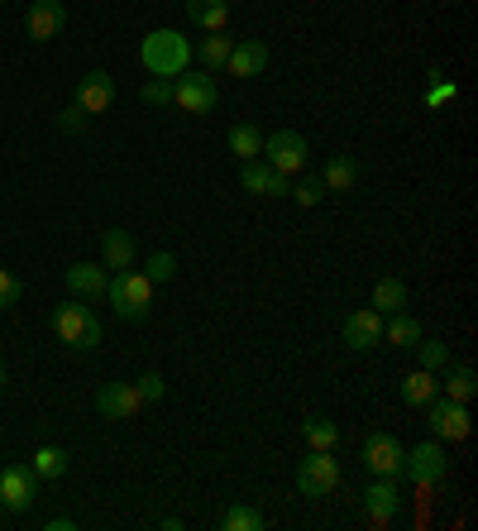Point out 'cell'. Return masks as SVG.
<instances>
[{
    "instance_id": "6",
    "label": "cell",
    "mask_w": 478,
    "mask_h": 531,
    "mask_svg": "<svg viewBox=\"0 0 478 531\" xmlns=\"http://www.w3.org/2000/svg\"><path fill=\"white\" fill-rule=\"evenodd\" d=\"M173 106H182L187 115H206L220 106V87L211 72H182V77H173Z\"/></svg>"
},
{
    "instance_id": "21",
    "label": "cell",
    "mask_w": 478,
    "mask_h": 531,
    "mask_svg": "<svg viewBox=\"0 0 478 531\" xmlns=\"http://www.w3.org/2000/svg\"><path fill=\"white\" fill-rule=\"evenodd\" d=\"M407 302H412V292H407V283H402V278H378V283H373V302L369 307L378 311V316H392V311H407Z\"/></svg>"
},
{
    "instance_id": "27",
    "label": "cell",
    "mask_w": 478,
    "mask_h": 531,
    "mask_svg": "<svg viewBox=\"0 0 478 531\" xmlns=\"http://www.w3.org/2000/svg\"><path fill=\"white\" fill-rule=\"evenodd\" d=\"M440 388H445V398H455V402H469L478 393V374L469 369V364H445V378H440Z\"/></svg>"
},
{
    "instance_id": "2",
    "label": "cell",
    "mask_w": 478,
    "mask_h": 531,
    "mask_svg": "<svg viewBox=\"0 0 478 531\" xmlns=\"http://www.w3.org/2000/svg\"><path fill=\"white\" fill-rule=\"evenodd\" d=\"M106 297H110V307H115V316H120V321H149V311H153V283L144 278V273H134V268H120V273H110Z\"/></svg>"
},
{
    "instance_id": "11",
    "label": "cell",
    "mask_w": 478,
    "mask_h": 531,
    "mask_svg": "<svg viewBox=\"0 0 478 531\" xmlns=\"http://www.w3.org/2000/svg\"><path fill=\"white\" fill-rule=\"evenodd\" d=\"M67 29V5L63 0H29V15H24V34L29 44H48Z\"/></svg>"
},
{
    "instance_id": "4",
    "label": "cell",
    "mask_w": 478,
    "mask_h": 531,
    "mask_svg": "<svg viewBox=\"0 0 478 531\" xmlns=\"http://www.w3.org/2000/svg\"><path fill=\"white\" fill-rule=\"evenodd\" d=\"M445 474H450V455H445L440 441H421V445H412V450H402V474H397V479H412V484L431 488V484H440Z\"/></svg>"
},
{
    "instance_id": "16",
    "label": "cell",
    "mask_w": 478,
    "mask_h": 531,
    "mask_svg": "<svg viewBox=\"0 0 478 531\" xmlns=\"http://www.w3.org/2000/svg\"><path fill=\"white\" fill-rule=\"evenodd\" d=\"M144 407V398L134 393V383H101L96 388V412L106 421H130Z\"/></svg>"
},
{
    "instance_id": "5",
    "label": "cell",
    "mask_w": 478,
    "mask_h": 531,
    "mask_svg": "<svg viewBox=\"0 0 478 531\" xmlns=\"http://www.w3.org/2000/svg\"><path fill=\"white\" fill-rule=\"evenodd\" d=\"M297 488L302 498H326L340 488V460L335 450H306V460L297 465Z\"/></svg>"
},
{
    "instance_id": "26",
    "label": "cell",
    "mask_w": 478,
    "mask_h": 531,
    "mask_svg": "<svg viewBox=\"0 0 478 531\" xmlns=\"http://www.w3.org/2000/svg\"><path fill=\"white\" fill-rule=\"evenodd\" d=\"M67 465H72V455H67L63 445H39V450L29 455V469H34L39 479H63Z\"/></svg>"
},
{
    "instance_id": "19",
    "label": "cell",
    "mask_w": 478,
    "mask_h": 531,
    "mask_svg": "<svg viewBox=\"0 0 478 531\" xmlns=\"http://www.w3.org/2000/svg\"><path fill=\"white\" fill-rule=\"evenodd\" d=\"M134 254H139V244H134L130 230H106L101 235V264L110 268V273H120V268H134Z\"/></svg>"
},
{
    "instance_id": "14",
    "label": "cell",
    "mask_w": 478,
    "mask_h": 531,
    "mask_svg": "<svg viewBox=\"0 0 478 531\" xmlns=\"http://www.w3.org/2000/svg\"><path fill=\"white\" fill-rule=\"evenodd\" d=\"M77 106L87 115H106L115 106V77L106 67H91L87 77H77Z\"/></svg>"
},
{
    "instance_id": "35",
    "label": "cell",
    "mask_w": 478,
    "mask_h": 531,
    "mask_svg": "<svg viewBox=\"0 0 478 531\" xmlns=\"http://www.w3.org/2000/svg\"><path fill=\"white\" fill-rule=\"evenodd\" d=\"M144 106H173V77L144 82Z\"/></svg>"
},
{
    "instance_id": "13",
    "label": "cell",
    "mask_w": 478,
    "mask_h": 531,
    "mask_svg": "<svg viewBox=\"0 0 478 531\" xmlns=\"http://www.w3.org/2000/svg\"><path fill=\"white\" fill-rule=\"evenodd\" d=\"M397 512H402V488H397V479H373V484L364 488V517H369V527H388Z\"/></svg>"
},
{
    "instance_id": "33",
    "label": "cell",
    "mask_w": 478,
    "mask_h": 531,
    "mask_svg": "<svg viewBox=\"0 0 478 531\" xmlns=\"http://www.w3.org/2000/svg\"><path fill=\"white\" fill-rule=\"evenodd\" d=\"M416 354H421V369H431V374H440L445 364H450V345L445 340H416Z\"/></svg>"
},
{
    "instance_id": "17",
    "label": "cell",
    "mask_w": 478,
    "mask_h": 531,
    "mask_svg": "<svg viewBox=\"0 0 478 531\" xmlns=\"http://www.w3.org/2000/svg\"><path fill=\"white\" fill-rule=\"evenodd\" d=\"M263 67H268V44H259V39H235V48H230V63H225V72L230 77H263Z\"/></svg>"
},
{
    "instance_id": "20",
    "label": "cell",
    "mask_w": 478,
    "mask_h": 531,
    "mask_svg": "<svg viewBox=\"0 0 478 531\" xmlns=\"http://www.w3.org/2000/svg\"><path fill=\"white\" fill-rule=\"evenodd\" d=\"M359 173H364V168H359V158L335 154L326 168H321V182H326V192L340 197V192H354V187H359Z\"/></svg>"
},
{
    "instance_id": "31",
    "label": "cell",
    "mask_w": 478,
    "mask_h": 531,
    "mask_svg": "<svg viewBox=\"0 0 478 531\" xmlns=\"http://www.w3.org/2000/svg\"><path fill=\"white\" fill-rule=\"evenodd\" d=\"M144 278H149L153 288H158V283H173V278H177V259L168 254V249L149 254V259H144Z\"/></svg>"
},
{
    "instance_id": "29",
    "label": "cell",
    "mask_w": 478,
    "mask_h": 531,
    "mask_svg": "<svg viewBox=\"0 0 478 531\" xmlns=\"http://www.w3.org/2000/svg\"><path fill=\"white\" fill-rule=\"evenodd\" d=\"M302 436H306V445L311 450H335L340 445V426L330 417H306L302 421Z\"/></svg>"
},
{
    "instance_id": "9",
    "label": "cell",
    "mask_w": 478,
    "mask_h": 531,
    "mask_svg": "<svg viewBox=\"0 0 478 531\" xmlns=\"http://www.w3.org/2000/svg\"><path fill=\"white\" fill-rule=\"evenodd\" d=\"M263 163H273L278 173H302L306 168V139L297 130H273L263 134Z\"/></svg>"
},
{
    "instance_id": "3",
    "label": "cell",
    "mask_w": 478,
    "mask_h": 531,
    "mask_svg": "<svg viewBox=\"0 0 478 531\" xmlns=\"http://www.w3.org/2000/svg\"><path fill=\"white\" fill-rule=\"evenodd\" d=\"M48 321H53V335L63 345H72V350H96L101 345V316L91 307H82V297L77 302H58Z\"/></svg>"
},
{
    "instance_id": "40",
    "label": "cell",
    "mask_w": 478,
    "mask_h": 531,
    "mask_svg": "<svg viewBox=\"0 0 478 531\" xmlns=\"http://www.w3.org/2000/svg\"><path fill=\"white\" fill-rule=\"evenodd\" d=\"M5 383H10V374H5V359H0V388H5Z\"/></svg>"
},
{
    "instance_id": "7",
    "label": "cell",
    "mask_w": 478,
    "mask_h": 531,
    "mask_svg": "<svg viewBox=\"0 0 478 531\" xmlns=\"http://www.w3.org/2000/svg\"><path fill=\"white\" fill-rule=\"evenodd\" d=\"M426 426H431L435 441H464L469 436V402H455L445 393H435L426 402Z\"/></svg>"
},
{
    "instance_id": "1",
    "label": "cell",
    "mask_w": 478,
    "mask_h": 531,
    "mask_svg": "<svg viewBox=\"0 0 478 531\" xmlns=\"http://www.w3.org/2000/svg\"><path fill=\"white\" fill-rule=\"evenodd\" d=\"M192 58L196 53L182 39V29H153V34H144V44H139V63L153 77H182L192 67Z\"/></svg>"
},
{
    "instance_id": "38",
    "label": "cell",
    "mask_w": 478,
    "mask_h": 531,
    "mask_svg": "<svg viewBox=\"0 0 478 531\" xmlns=\"http://www.w3.org/2000/svg\"><path fill=\"white\" fill-rule=\"evenodd\" d=\"M134 393H139L144 402H158L163 393H168V383H163V374H144L139 383H134Z\"/></svg>"
},
{
    "instance_id": "10",
    "label": "cell",
    "mask_w": 478,
    "mask_h": 531,
    "mask_svg": "<svg viewBox=\"0 0 478 531\" xmlns=\"http://www.w3.org/2000/svg\"><path fill=\"white\" fill-rule=\"evenodd\" d=\"M402 450L407 445L388 436V431H373L369 441H364V469H369L373 479H397L402 474Z\"/></svg>"
},
{
    "instance_id": "8",
    "label": "cell",
    "mask_w": 478,
    "mask_h": 531,
    "mask_svg": "<svg viewBox=\"0 0 478 531\" xmlns=\"http://www.w3.org/2000/svg\"><path fill=\"white\" fill-rule=\"evenodd\" d=\"M39 498V474L29 465H5L0 469V508L5 512H29Z\"/></svg>"
},
{
    "instance_id": "15",
    "label": "cell",
    "mask_w": 478,
    "mask_h": 531,
    "mask_svg": "<svg viewBox=\"0 0 478 531\" xmlns=\"http://www.w3.org/2000/svg\"><path fill=\"white\" fill-rule=\"evenodd\" d=\"M345 345L354 354H364V350H373V345H383V316L373 307H359V311H349L345 316Z\"/></svg>"
},
{
    "instance_id": "25",
    "label": "cell",
    "mask_w": 478,
    "mask_h": 531,
    "mask_svg": "<svg viewBox=\"0 0 478 531\" xmlns=\"http://www.w3.org/2000/svg\"><path fill=\"white\" fill-rule=\"evenodd\" d=\"M225 144H230V154H235L239 163H249V158H263V134H259V125H249V120L230 125Z\"/></svg>"
},
{
    "instance_id": "28",
    "label": "cell",
    "mask_w": 478,
    "mask_h": 531,
    "mask_svg": "<svg viewBox=\"0 0 478 531\" xmlns=\"http://www.w3.org/2000/svg\"><path fill=\"white\" fill-rule=\"evenodd\" d=\"M435 393H440V383H435L431 369H416V374L402 378V402H407V407H426Z\"/></svg>"
},
{
    "instance_id": "36",
    "label": "cell",
    "mask_w": 478,
    "mask_h": 531,
    "mask_svg": "<svg viewBox=\"0 0 478 531\" xmlns=\"http://www.w3.org/2000/svg\"><path fill=\"white\" fill-rule=\"evenodd\" d=\"M20 297H24V283L10 273V268H0V311L5 307H20Z\"/></svg>"
},
{
    "instance_id": "12",
    "label": "cell",
    "mask_w": 478,
    "mask_h": 531,
    "mask_svg": "<svg viewBox=\"0 0 478 531\" xmlns=\"http://www.w3.org/2000/svg\"><path fill=\"white\" fill-rule=\"evenodd\" d=\"M239 187H244V192H254V197H287L292 177L278 173V168H273V163H263V158H249V163H239Z\"/></svg>"
},
{
    "instance_id": "34",
    "label": "cell",
    "mask_w": 478,
    "mask_h": 531,
    "mask_svg": "<svg viewBox=\"0 0 478 531\" xmlns=\"http://www.w3.org/2000/svg\"><path fill=\"white\" fill-rule=\"evenodd\" d=\"M459 96V87L455 82H450V77H445V72H440V67H431V87H426V106H450V101H455Z\"/></svg>"
},
{
    "instance_id": "37",
    "label": "cell",
    "mask_w": 478,
    "mask_h": 531,
    "mask_svg": "<svg viewBox=\"0 0 478 531\" xmlns=\"http://www.w3.org/2000/svg\"><path fill=\"white\" fill-rule=\"evenodd\" d=\"M87 120H91V115L82 111L77 101H72V106H67V111L58 115V130H63V134H82V130H87Z\"/></svg>"
},
{
    "instance_id": "23",
    "label": "cell",
    "mask_w": 478,
    "mask_h": 531,
    "mask_svg": "<svg viewBox=\"0 0 478 531\" xmlns=\"http://www.w3.org/2000/svg\"><path fill=\"white\" fill-rule=\"evenodd\" d=\"M187 20L206 34H216L230 24V0H187Z\"/></svg>"
},
{
    "instance_id": "39",
    "label": "cell",
    "mask_w": 478,
    "mask_h": 531,
    "mask_svg": "<svg viewBox=\"0 0 478 531\" xmlns=\"http://www.w3.org/2000/svg\"><path fill=\"white\" fill-rule=\"evenodd\" d=\"M44 527H48V531H72V527H77V522H72V517H48Z\"/></svg>"
},
{
    "instance_id": "18",
    "label": "cell",
    "mask_w": 478,
    "mask_h": 531,
    "mask_svg": "<svg viewBox=\"0 0 478 531\" xmlns=\"http://www.w3.org/2000/svg\"><path fill=\"white\" fill-rule=\"evenodd\" d=\"M106 264H67V292L82 297V302H96L106 297Z\"/></svg>"
},
{
    "instance_id": "24",
    "label": "cell",
    "mask_w": 478,
    "mask_h": 531,
    "mask_svg": "<svg viewBox=\"0 0 478 531\" xmlns=\"http://www.w3.org/2000/svg\"><path fill=\"white\" fill-rule=\"evenodd\" d=\"M230 48H235V39H230L225 29H216V34H206L192 53L201 58V72H220V67L230 63Z\"/></svg>"
},
{
    "instance_id": "22",
    "label": "cell",
    "mask_w": 478,
    "mask_h": 531,
    "mask_svg": "<svg viewBox=\"0 0 478 531\" xmlns=\"http://www.w3.org/2000/svg\"><path fill=\"white\" fill-rule=\"evenodd\" d=\"M383 340L397 345V350H416V340H421V321H416L412 311H392V316H383Z\"/></svg>"
},
{
    "instance_id": "30",
    "label": "cell",
    "mask_w": 478,
    "mask_h": 531,
    "mask_svg": "<svg viewBox=\"0 0 478 531\" xmlns=\"http://www.w3.org/2000/svg\"><path fill=\"white\" fill-rule=\"evenodd\" d=\"M287 197L297 201L302 211H311V206H321V201H326L330 192H326V182H321V177H297V182L287 187Z\"/></svg>"
},
{
    "instance_id": "32",
    "label": "cell",
    "mask_w": 478,
    "mask_h": 531,
    "mask_svg": "<svg viewBox=\"0 0 478 531\" xmlns=\"http://www.w3.org/2000/svg\"><path fill=\"white\" fill-rule=\"evenodd\" d=\"M220 527H225V531H259L263 527V512L249 508V503H235V508L220 517Z\"/></svg>"
}]
</instances>
